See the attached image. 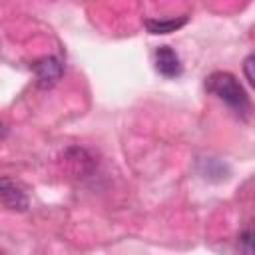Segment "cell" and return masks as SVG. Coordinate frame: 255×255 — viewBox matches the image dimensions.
<instances>
[{"label": "cell", "mask_w": 255, "mask_h": 255, "mask_svg": "<svg viewBox=\"0 0 255 255\" xmlns=\"http://www.w3.org/2000/svg\"><path fill=\"white\" fill-rule=\"evenodd\" d=\"M205 88H207V92H211L213 96L223 100L237 116H241L243 120L249 118L251 100H249L245 88L239 84V80L233 74H229V72H213V74L207 76Z\"/></svg>", "instance_id": "1"}, {"label": "cell", "mask_w": 255, "mask_h": 255, "mask_svg": "<svg viewBox=\"0 0 255 255\" xmlns=\"http://www.w3.org/2000/svg\"><path fill=\"white\" fill-rule=\"evenodd\" d=\"M30 70L36 74L38 86L42 90H48V88L56 86L64 76V64L56 56H42V58L34 60L30 64Z\"/></svg>", "instance_id": "2"}, {"label": "cell", "mask_w": 255, "mask_h": 255, "mask_svg": "<svg viewBox=\"0 0 255 255\" xmlns=\"http://www.w3.org/2000/svg\"><path fill=\"white\" fill-rule=\"evenodd\" d=\"M153 64H155V70L163 76V78H179L181 72H183V66H181V60L177 56V52L163 44V46H157L155 52H153Z\"/></svg>", "instance_id": "3"}, {"label": "cell", "mask_w": 255, "mask_h": 255, "mask_svg": "<svg viewBox=\"0 0 255 255\" xmlns=\"http://www.w3.org/2000/svg\"><path fill=\"white\" fill-rule=\"evenodd\" d=\"M0 205L12 211H26L30 201L26 191L10 177H0Z\"/></svg>", "instance_id": "4"}, {"label": "cell", "mask_w": 255, "mask_h": 255, "mask_svg": "<svg viewBox=\"0 0 255 255\" xmlns=\"http://www.w3.org/2000/svg\"><path fill=\"white\" fill-rule=\"evenodd\" d=\"M187 16H179V18H145L143 20V26L147 28L149 34H169V32H175L179 30L181 26L187 24Z\"/></svg>", "instance_id": "5"}, {"label": "cell", "mask_w": 255, "mask_h": 255, "mask_svg": "<svg viewBox=\"0 0 255 255\" xmlns=\"http://www.w3.org/2000/svg\"><path fill=\"white\" fill-rule=\"evenodd\" d=\"M253 233H251V229L247 227L237 239H239V251H241V255H253V247H251V243H253Z\"/></svg>", "instance_id": "6"}, {"label": "cell", "mask_w": 255, "mask_h": 255, "mask_svg": "<svg viewBox=\"0 0 255 255\" xmlns=\"http://www.w3.org/2000/svg\"><path fill=\"white\" fill-rule=\"evenodd\" d=\"M255 62V56L253 54H249L247 58H245V62H243V72H245V78H247V82L253 86L255 84V76H253V64Z\"/></svg>", "instance_id": "7"}, {"label": "cell", "mask_w": 255, "mask_h": 255, "mask_svg": "<svg viewBox=\"0 0 255 255\" xmlns=\"http://www.w3.org/2000/svg\"><path fill=\"white\" fill-rule=\"evenodd\" d=\"M4 135H6V126L0 122V141H2V137H4Z\"/></svg>", "instance_id": "8"}, {"label": "cell", "mask_w": 255, "mask_h": 255, "mask_svg": "<svg viewBox=\"0 0 255 255\" xmlns=\"http://www.w3.org/2000/svg\"><path fill=\"white\" fill-rule=\"evenodd\" d=\"M0 255H6V253H4V251H0Z\"/></svg>", "instance_id": "9"}]
</instances>
